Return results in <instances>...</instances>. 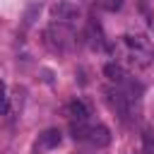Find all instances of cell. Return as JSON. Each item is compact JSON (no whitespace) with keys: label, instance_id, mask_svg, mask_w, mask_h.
<instances>
[{"label":"cell","instance_id":"cell-5","mask_svg":"<svg viewBox=\"0 0 154 154\" xmlns=\"http://www.w3.org/2000/svg\"><path fill=\"white\" fill-rule=\"evenodd\" d=\"M103 94H106V103L118 116H128V101H130V96L125 91H120V89H106Z\"/></svg>","mask_w":154,"mask_h":154},{"label":"cell","instance_id":"cell-13","mask_svg":"<svg viewBox=\"0 0 154 154\" xmlns=\"http://www.w3.org/2000/svg\"><path fill=\"white\" fill-rule=\"evenodd\" d=\"M0 96H5V82L0 79Z\"/></svg>","mask_w":154,"mask_h":154},{"label":"cell","instance_id":"cell-4","mask_svg":"<svg viewBox=\"0 0 154 154\" xmlns=\"http://www.w3.org/2000/svg\"><path fill=\"white\" fill-rule=\"evenodd\" d=\"M51 14H53L55 22L72 26V24L79 19V7L72 5V2H67V0H60V2H55V5L51 7Z\"/></svg>","mask_w":154,"mask_h":154},{"label":"cell","instance_id":"cell-7","mask_svg":"<svg viewBox=\"0 0 154 154\" xmlns=\"http://www.w3.org/2000/svg\"><path fill=\"white\" fill-rule=\"evenodd\" d=\"M58 144H60V130L51 128V130H46V132L38 137L36 152H43V149H53V147H58Z\"/></svg>","mask_w":154,"mask_h":154},{"label":"cell","instance_id":"cell-8","mask_svg":"<svg viewBox=\"0 0 154 154\" xmlns=\"http://www.w3.org/2000/svg\"><path fill=\"white\" fill-rule=\"evenodd\" d=\"M103 75H106L111 82H116V84H125V82H128V72L123 70L120 63H108V65L103 67Z\"/></svg>","mask_w":154,"mask_h":154},{"label":"cell","instance_id":"cell-10","mask_svg":"<svg viewBox=\"0 0 154 154\" xmlns=\"http://www.w3.org/2000/svg\"><path fill=\"white\" fill-rule=\"evenodd\" d=\"M142 137H144V149H147V152H154V140H152V135L144 132Z\"/></svg>","mask_w":154,"mask_h":154},{"label":"cell","instance_id":"cell-2","mask_svg":"<svg viewBox=\"0 0 154 154\" xmlns=\"http://www.w3.org/2000/svg\"><path fill=\"white\" fill-rule=\"evenodd\" d=\"M43 43H46L53 53H67V51H72V48H75L77 38H75L72 26L55 22V24H51V26L43 31Z\"/></svg>","mask_w":154,"mask_h":154},{"label":"cell","instance_id":"cell-11","mask_svg":"<svg viewBox=\"0 0 154 154\" xmlns=\"http://www.w3.org/2000/svg\"><path fill=\"white\" fill-rule=\"evenodd\" d=\"M103 5H106L108 10H118V7H120V0H106Z\"/></svg>","mask_w":154,"mask_h":154},{"label":"cell","instance_id":"cell-3","mask_svg":"<svg viewBox=\"0 0 154 154\" xmlns=\"http://www.w3.org/2000/svg\"><path fill=\"white\" fill-rule=\"evenodd\" d=\"M70 130L75 140H87L94 147H106L111 142V132L106 125H87V120H72Z\"/></svg>","mask_w":154,"mask_h":154},{"label":"cell","instance_id":"cell-12","mask_svg":"<svg viewBox=\"0 0 154 154\" xmlns=\"http://www.w3.org/2000/svg\"><path fill=\"white\" fill-rule=\"evenodd\" d=\"M7 111V96H0V113Z\"/></svg>","mask_w":154,"mask_h":154},{"label":"cell","instance_id":"cell-6","mask_svg":"<svg viewBox=\"0 0 154 154\" xmlns=\"http://www.w3.org/2000/svg\"><path fill=\"white\" fill-rule=\"evenodd\" d=\"M87 43H89V48H103V31H101V26L91 19L89 24H87Z\"/></svg>","mask_w":154,"mask_h":154},{"label":"cell","instance_id":"cell-9","mask_svg":"<svg viewBox=\"0 0 154 154\" xmlns=\"http://www.w3.org/2000/svg\"><path fill=\"white\" fill-rule=\"evenodd\" d=\"M67 113H70L72 120H87V118H89V108H87L84 101H72V103L67 106Z\"/></svg>","mask_w":154,"mask_h":154},{"label":"cell","instance_id":"cell-1","mask_svg":"<svg viewBox=\"0 0 154 154\" xmlns=\"http://www.w3.org/2000/svg\"><path fill=\"white\" fill-rule=\"evenodd\" d=\"M113 53H116V58H120L123 63H128L132 67H147L154 58V48H152L149 38L142 36V34L120 36L113 46Z\"/></svg>","mask_w":154,"mask_h":154}]
</instances>
